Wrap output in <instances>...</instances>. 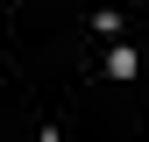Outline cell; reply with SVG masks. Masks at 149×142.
Segmentation results:
<instances>
[]
</instances>
